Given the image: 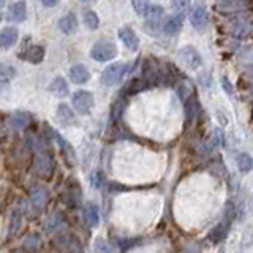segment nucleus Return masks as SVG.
<instances>
[{"mask_svg": "<svg viewBox=\"0 0 253 253\" xmlns=\"http://www.w3.org/2000/svg\"><path fill=\"white\" fill-rule=\"evenodd\" d=\"M84 220L90 228H95L100 223V211L95 203H87L84 206Z\"/></svg>", "mask_w": 253, "mask_h": 253, "instance_id": "12", "label": "nucleus"}, {"mask_svg": "<svg viewBox=\"0 0 253 253\" xmlns=\"http://www.w3.org/2000/svg\"><path fill=\"white\" fill-rule=\"evenodd\" d=\"M119 38L121 42L131 51H136L139 47V38L131 27H121L119 29Z\"/></svg>", "mask_w": 253, "mask_h": 253, "instance_id": "10", "label": "nucleus"}, {"mask_svg": "<svg viewBox=\"0 0 253 253\" xmlns=\"http://www.w3.org/2000/svg\"><path fill=\"white\" fill-rule=\"evenodd\" d=\"M146 81H142V79H131V81L125 85V89H124V95H134V93H138L141 92L142 89H146Z\"/></svg>", "mask_w": 253, "mask_h": 253, "instance_id": "24", "label": "nucleus"}, {"mask_svg": "<svg viewBox=\"0 0 253 253\" xmlns=\"http://www.w3.org/2000/svg\"><path fill=\"white\" fill-rule=\"evenodd\" d=\"M49 133H51V136H52V139H55V142L62 147V150H63V155H65V158L70 162V163H73L75 162V152H73V149H71V146H70V142H67L65 139H63L60 134L57 133V131H54V130H49Z\"/></svg>", "mask_w": 253, "mask_h": 253, "instance_id": "18", "label": "nucleus"}, {"mask_svg": "<svg viewBox=\"0 0 253 253\" xmlns=\"http://www.w3.org/2000/svg\"><path fill=\"white\" fill-rule=\"evenodd\" d=\"M131 5H133V10L136 11V14L139 16H147L150 6H152V3L149 2V0H131Z\"/></svg>", "mask_w": 253, "mask_h": 253, "instance_id": "30", "label": "nucleus"}, {"mask_svg": "<svg viewBox=\"0 0 253 253\" xmlns=\"http://www.w3.org/2000/svg\"><path fill=\"white\" fill-rule=\"evenodd\" d=\"M81 2H89V0H81Z\"/></svg>", "mask_w": 253, "mask_h": 253, "instance_id": "36", "label": "nucleus"}, {"mask_svg": "<svg viewBox=\"0 0 253 253\" xmlns=\"http://www.w3.org/2000/svg\"><path fill=\"white\" fill-rule=\"evenodd\" d=\"M163 14H165V10L162 5H152L146 16V19L149 24H158V21L163 18Z\"/></svg>", "mask_w": 253, "mask_h": 253, "instance_id": "28", "label": "nucleus"}, {"mask_svg": "<svg viewBox=\"0 0 253 253\" xmlns=\"http://www.w3.org/2000/svg\"><path fill=\"white\" fill-rule=\"evenodd\" d=\"M29 114H26V113H22V111H18V113H14V114H11V117H10V122H11V125L14 126V128H18V130H21V128H24V126H27V124H29Z\"/></svg>", "mask_w": 253, "mask_h": 253, "instance_id": "26", "label": "nucleus"}, {"mask_svg": "<svg viewBox=\"0 0 253 253\" xmlns=\"http://www.w3.org/2000/svg\"><path fill=\"white\" fill-rule=\"evenodd\" d=\"M8 18H10L11 21L14 22H24L27 18V8H26V2H22V0H19V2H16L11 5L10 11H8Z\"/></svg>", "mask_w": 253, "mask_h": 253, "instance_id": "14", "label": "nucleus"}, {"mask_svg": "<svg viewBox=\"0 0 253 253\" xmlns=\"http://www.w3.org/2000/svg\"><path fill=\"white\" fill-rule=\"evenodd\" d=\"M182 24H184V16H177V14L171 16V18L166 21L165 26H163L165 34L166 35H176V34H179V30L182 29Z\"/></svg>", "mask_w": 253, "mask_h": 253, "instance_id": "17", "label": "nucleus"}, {"mask_svg": "<svg viewBox=\"0 0 253 253\" xmlns=\"http://www.w3.org/2000/svg\"><path fill=\"white\" fill-rule=\"evenodd\" d=\"M55 169V160L47 150H40L34 160V171L38 177L51 179Z\"/></svg>", "mask_w": 253, "mask_h": 253, "instance_id": "1", "label": "nucleus"}, {"mask_svg": "<svg viewBox=\"0 0 253 253\" xmlns=\"http://www.w3.org/2000/svg\"><path fill=\"white\" fill-rule=\"evenodd\" d=\"M71 103H73V108L76 109V113L79 114H89L90 109L95 105L93 95L89 90H78L73 93L71 97Z\"/></svg>", "mask_w": 253, "mask_h": 253, "instance_id": "5", "label": "nucleus"}, {"mask_svg": "<svg viewBox=\"0 0 253 253\" xmlns=\"http://www.w3.org/2000/svg\"><path fill=\"white\" fill-rule=\"evenodd\" d=\"M44 59V47L40 44H34L27 49V54L24 55V60H27L30 63H40Z\"/></svg>", "mask_w": 253, "mask_h": 253, "instance_id": "19", "label": "nucleus"}, {"mask_svg": "<svg viewBox=\"0 0 253 253\" xmlns=\"http://www.w3.org/2000/svg\"><path fill=\"white\" fill-rule=\"evenodd\" d=\"M57 117H59V121H60L62 124H68V122L73 121V113H71V109L68 108V105H65V103H62V105H59Z\"/></svg>", "mask_w": 253, "mask_h": 253, "instance_id": "31", "label": "nucleus"}, {"mask_svg": "<svg viewBox=\"0 0 253 253\" xmlns=\"http://www.w3.org/2000/svg\"><path fill=\"white\" fill-rule=\"evenodd\" d=\"M65 226V220L60 215V213H55V215H51L49 220L46 221V228L49 233H57L59 229H62Z\"/></svg>", "mask_w": 253, "mask_h": 253, "instance_id": "23", "label": "nucleus"}, {"mask_svg": "<svg viewBox=\"0 0 253 253\" xmlns=\"http://www.w3.org/2000/svg\"><path fill=\"white\" fill-rule=\"evenodd\" d=\"M244 0H218V8L220 11H229V13H234V11H239L244 10Z\"/></svg>", "mask_w": 253, "mask_h": 253, "instance_id": "22", "label": "nucleus"}, {"mask_svg": "<svg viewBox=\"0 0 253 253\" xmlns=\"http://www.w3.org/2000/svg\"><path fill=\"white\" fill-rule=\"evenodd\" d=\"M81 196H83V192H81V187H79L78 182H70L65 188V195H63V200H65V204L68 208H78L79 203H81Z\"/></svg>", "mask_w": 253, "mask_h": 253, "instance_id": "9", "label": "nucleus"}, {"mask_svg": "<svg viewBox=\"0 0 253 253\" xmlns=\"http://www.w3.org/2000/svg\"><path fill=\"white\" fill-rule=\"evenodd\" d=\"M190 22L196 30H204L209 24V14L203 3H196L190 11Z\"/></svg>", "mask_w": 253, "mask_h": 253, "instance_id": "6", "label": "nucleus"}, {"mask_svg": "<svg viewBox=\"0 0 253 253\" xmlns=\"http://www.w3.org/2000/svg\"><path fill=\"white\" fill-rule=\"evenodd\" d=\"M116 55H117V46L113 42H108V40L97 42L90 49V57L97 62H109L116 59Z\"/></svg>", "mask_w": 253, "mask_h": 253, "instance_id": "2", "label": "nucleus"}, {"mask_svg": "<svg viewBox=\"0 0 253 253\" xmlns=\"http://www.w3.org/2000/svg\"><path fill=\"white\" fill-rule=\"evenodd\" d=\"M14 75V68L8 63H2L0 65V79H10Z\"/></svg>", "mask_w": 253, "mask_h": 253, "instance_id": "33", "label": "nucleus"}, {"mask_svg": "<svg viewBox=\"0 0 253 253\" xmlns=\"http://www.w3.org/2000/svg\"><path fill=\"white\" fill-rule=\"evenodd\" d=\"M190 5H192V0H171V10L177 16H184L188 11Z\"/></svg>", "mask_w": 253, "mask_h": 253, "instance_id": "27", "label": "nucleus"}, {"mask_svg": "<svg viewBox=\"0 0 253 253\" xmlns=\"http://www.w3.org/2000/svg\"><path fill=\"white\" fill-rule=\"evenodd\" d=\"M29 200H30V204L34 206L37 211H43L47 206V203H49V192H47L44 187L37 185L30 190Z\"/></svg>", "mask_w": 253, "mask_h": 253, "instance_id": "7", "label": "nucleus"}, {"mask_svg": "<svg viewBox=\"0 0 253 253\" xmlns=\"http://www.w3.org/2000/svg\"><path fill=\"white\" fill-rule=\"evenodd\" d=\"M3 3H5V0H0V6H2Z\"/></svg>", "mask_w": 253, "mask_h": 253, "instance_id": "35", "label": "nucleus"}, {"mask_svg": "<svg viewBox=\"0 0 253 253\" xmlns=\"http://www.w3.org/2000/svg\"><path fill=\"white\" fill-rule=\"evenodd\" d=\"M177 59L179 62L188 70H193L196 71L198 68H201L203 65V60H201V55L198 52L193 46H184L180 47L179 52H177Z\"/></svg>", "mask_w": 253, "mask_h": 253, "instance_id": "4", "label": "nucleus"}, {"mask_svg": "<svg viewBox=\"0 0 253 253\" xmlns=\"http://www.w3.org/2000/svg\"><path fill=\"white\" fill-rule=\"evenodd\" d=\"M42 3L44 6H54V5L59 3V0H42Z\"/></svg>", "mask_w": 253, "mask_h": 253, "instance_id": "34", "label": "nucleus"}, {"mask_svg": "<svg viewBox=\"0 0 253 253\" xmlns=\"http://www.w3.org/2000/svg\"><path fill=\"white\" fill-rule=\"evenodd\" d=\"M22 247L29 253H37L40 250V247H42V236H40L38 233L29 234L26 239H24Z\"/></svg>", "mask_w": 253, "mask_h": 253, "instance_id": "20", "label": "nucleus"}, {"mask_svg": "<svg viewBox=\"0 0 253 253\" xmlns=\"http://www.w3.org/2000/svg\"><path fill=\"white\" fill-rule=\"evenodd\" d=\"M83 21L84 24L87 26V29H90V30H95V29H98L100 26V18H98V14L92 11V10H85L84 14H83Z\"/></svg>", "mask_w": 253, "mask_h": 253, "instance_id": "25", "label": "nucleus"}, {"mask_svg": "<svg viewBox=\"0 0 253 253\" xmlns=\"http://www.w3.org/2000/svg\"><path fill=\"white\" fill-rule=\"evenodd\" d=\"M126 68H128V67H126L125 63H121V62L111 63V65H108L105 68V71H103V75H101V83H103V85L113 87V85L119 84V83L122 81V78L125 76Z\"/></svg>", "mask_w": 253, "mask_h": 253, "instance_id": "3", "label": "nucleus"}, {"mask_svg": "<svg viewBox=\"0 0 253 253\" xmlns=\"http://www.w3.org/2000/svg\"><path fill=\"white\" fill-rule=\"evenodd\" d=\"M70 79L75 84H85L90 79V73L84 65L78 63V65H73L70 68Z\"/></svg>", "mask_w": 253, "mask_h": 253, "instance_id": "11", "label": "nucleus"}, {"mask_svg": "<svg viewBox=\"0 0 253 253\" xmlns=\"http://www.w3.org/2000/svg\"><path fill=\"white\" fill-rule=\"evenodd\" d=\"M59 29L63 32V34H67V35L75 34L76 29H78V19H76V16H75L73 13L65 14V16H63V18L59 21Z\"/></svg>", "mask_w": 253, "mask_h": 253, "instance_id": "15", "label": "nucleus"}, {"mask_svg": "<svg viewBox=\"0 0 253 253\" xmlns=\"http://www.w3.org/2000/svg\"><path fill=\"white\" fill-rule=\"evenodd\" d=\"M93 250H95V253H113V250H111V245L105 239H97V241H95Z\"/></svg>", "mask_w": 253, "mask_h": 253, "instance_id": "32", "label": "nucleus"}, {"mask_svg": "<svg viewBox=\"0 0 253 253\" xmlns=\"http://www.w3.org/2000/svg\"><path fill=\"white\" fill-rule=\"evenodd\" d=\"M229 32H231L233 37H237V38L247 37V35H250V32H252V21L249 18L237 16L236 19L229 21Z\"/></svg>", "mask_w": 253, "mask_h": 253, "instance_id": "8", "label": "nucleus"}, {"mask_svg": "<svg viewBox=\"0 0 253 253\" xmlns=\"http://www.w3.org/2000/svg\"><path fill=\"white\" fill-rule=\"evenodd\" d=\"M18 42V30L14 27H3L0 30V47L8 49Z\"/></svg>", "mask_w": 253, "mask_h": 253, "instance_id": "13", "label": "nucleus"}, {"mask_svg": "<svg viewBox=\"0 0 253 253\" xmlns=\"http://www.w3.org/2000/svg\"><path fill=\"white\" fill-rule=\"evenodd\" d=\"M237 168L242 172H249L253 168V160L249 154H239L237 155Z\"/></svg>", "mask_w": 253, "mask_h": 253, "instance_id": "29", "label": "nucleus"}, {"mask_svg": "<svg viewBox=\"0 0 253 253\" xmlns=\"http://www.w3.org/2000/svg\"><path fill=\"white\" fill-rule=\"evenodd\" d=\"M49 92L54 93L55 97L63 98V97H67V95H68L70 87H68L67 81L63 78H55V79H52L51 84H49Z\"/></svg>", "mask_w": 253, "mask_h": 253, "instance_id": "16", "label": "nucleus"}, {"mask_svg": "<svg viewBox=\"0 0 253 253\" xmlns=\"http://www.w3.org/2000/svg\"><path fill=\"white\" fill-rule=\"evenodd\" d=\"M228 226H229V223H218L217 226H213L209 233V241L212 244H218L223 241L228 234V229H229Z\"/></svg>", "mask_w": 253, "mask_h": 253, "instance_id": "21", "label": "nucleus"}]
</instances>
